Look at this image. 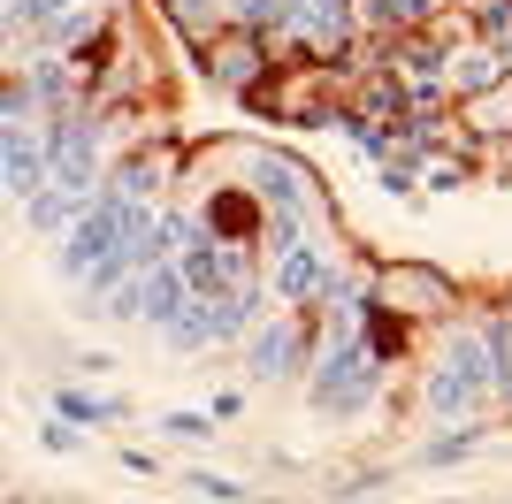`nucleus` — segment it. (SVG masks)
<instances>
[{"instance_id":"obj_1","label":"nucleus","mask_w":512,"mask_h":504,"mask_svg":"<svg viewBox=\"0 0 512 504\" xmlns=\"http://www.w3.org/2000/svg\"><path fill=\"white\" fill-rule=\"evenodd\" d=\"M321 359H314V382H306V398L321 413H367L375 398V344L360 329V306H352V283L329 291V321H321Z\"/></svg>"},{"instance_id":"obj_2","label":"nucleus","mask_w":512,"mask_h":504,"mask_svg":"<svg viewBox=\"0 0 512 504\" xmlns=\"http://www.w3.org/2000/svg\"><path fill=\"white\" fill-rule=\"evenodd\" d=\"M245 107L268 115V123H344L352 115V84H344L337 62H276L245 92Z\"/></svg>"},{"instance_id":"obj_3","label":"nucleus","mask_w":512,"mask_h":504,"mask_svg":"<svg viewBox=\"0 0 512 504\" xmlns=\"http://www.w3.org/2000/svg\"><path fill=\"white\" fill-rule=\"evenodd\" d=\"M490 390H505V367H497L490 321H482V329H459V336L444 344V359L428 367L421 405H428L436 420H467L474 405H490Z\"/></svg>"},{"instance_id":"obj_4","label":"nucleus","mask_w":512,"mask_h":504,"mask_svg":"<svg viewBox=\"0 0 512 504\" xmlns=\"http://www.w3.org/2000/svg\"><path fill=\"white\" fill-rule=\"evenodd\" d=\"M276 31L299 46V62H344L360 31V0H291Z\"/></svg>"},{"instance_id":"obj_5","label":"nucleus","mask_w":512,"mask_h":504,"mask_svg":"<svg viewBox=\"0 0 512 504\" xmlns=\"http://www.w3.org/2000/svg\"><path fill=\"white\" fill-rule=\"evenodd\" d=\"M375 306H390L398 321H428L459 306V283L444 268H421V260H390V268H375Z\"/></svg>"},{"instance_id":"obj_6","label":"nucleus","mask_w":512,"mask_h":504,"mask_svg":"<svg viewBox=\"0 0 512 504\" xmlns=\"http://www.w3.org/2000/svg\"><path fill=\"white\" fill-rule=\"evenodd\" d=\"M199 69H207V84H222V92L245 100V92H253L276 62H268L260 31H237V23H230V31H214V39H207V62H199Z\"/></svg>"},{"instance_id":"obj_7","label":"nucleus","mask_w":512,"mask_h":504,"mask_svg":"<svg viewBox=\"0 0 512 504\" xmlns=\"http://www.w3.org/2000/svg\"><path fill=\"white\" fill-rule=\"evenodd\" d=\"M245 176H253V199L268 214H306V199H314V176L291 153H245Z\"/></svg>"},{"instance_id":"obj_8","label":"nucleus","mask_w":512,"mask_h":504,"mask_svg":"<svg viewBox=\"0 0 512 504\" xmlns=\"http://www.w3.org/2000/svg\"><path fill=\"white\" fill-rule=\"evenodd\" d=\"M0 161H8V191L16 199H39L54 184V146L31 123H0Z\"/></svg>"},{"instance_id":"obj_9","label":"nucleus","mask_w":512,"mask_h":504,"mask_svg":"<svg viewBox=\"0 0 512 504\" xmlns=\"http://www.w3.org/2000/svg\"><path fill=\"white\" fill-rule=\"evenodd\" d=\"M169 176H176V138H146V146H130L123 161H115L107 191H115V199H130V207H146Z\"/></svg>"},{"instance_id":"obj_10","label":"nucleus","mask_w":512,"mask_h":504,"mask_svg":"<svg viewBox=\"0 0 512 504\" xmlns=\"http://www.w3.org/2000/svg\"><path fill=\"white\" fill-rule=\"evenodd\" d=\"M299 352H314V321L306 314H291V321H268V329L253 336V375L260 382H276V375H291V367H299Z\"/></svg>"},{"instance_id":"obj_11","label":"nucleus","mask_w":512,"mask_h":504,"mask_svg":"<svg viewBox=\"0 0 512 504\" xmlns=\"http://www.w3.org/2000/svg\"><path fill=\"white\" fill-rule=\"evenodd\" d=\"M276 291L291 298V306H314V298H329V291H337V275H329V252L299 237V245L283 252V268H276Z\"/></svg>"},{"instance_id":"obj_12","label":"nucleus","mask_w":512,"mask_h":504,"mask_svg":"<svg viewBox=\"0 0 512 504\" xmlns=\"http://www.w3.org/2000/svg\"><path fill=\"white\" fill-rule=\"evenodd\" d=\"M505 77H512V54L490 46V39H474V46L451 54V92H459V100H482V92H497Z\"/></svg>"},{"instance_id":"obj_13","label":"nucleus","mask_w":512,"mask_h":504,"mask_svg":"<svg viewBox=\"0 0 512 504\" xmlns=\"http://www.w3.org/2000/svg\"><path fill=\"white\" fill-rule=\"evenodd\" d=\"M436 8L444 0H360V23L383 39H406V31H436Z\"/></svg>"},{"instance_id":"obj_14","label":"nucleus","mask_w":512,"mask_h":504,"mask_svg":"<svg viewBox=\"0 0 512 504\" xmlns=\"http://www.w3.org/2000/svg\"><path fill=\"white\" fill-rule=\"evenodd\" d=\"M467 123L482 130V138H490V130H497V138H512V77L497 84V92H482V100H467Z\"/></svg>"},{"instance_id":"obj_15","label":"nucleus","mask_w":512,"mask_h":504,"mask_svg":"<svg viewBox=\"0 0 512 504\" xmlns=\"http://www.w3.org/2000/svg\"><path fill=\"white\" fill-rule=\"evenodd\" d=\"M54 405H62V420H115L123 413V398H92V390H62Z\"/></svg>"},{"instance_id":"obj_16","label":"nucleus","mask_w":512,"mask_h":504,"mask_svg":"<svg viewBox=\"0 0 512 504\" xmlns=\"http://www.w3.org/2000/svg\"><path fill=\"white\" fill-rule=\"evenodd\" d=\"M161 436L169 443H199V436H214V420L207 413H161Z\"/></svg>"},{"instance_id":"obj_17","label":"nucleus","mask_w":512,"mask_h":504,"mask_svg":"<svg viewBox=\"0 0 512 504\" xmlns=\"http://www.w3.org/2000/svg\"><path fill=\"white\" fill-rule=\"evenodd\" d=\"M474 443H482V428H459V436H436V443H428V466H451V459H467Z\"/></svg>"},{"instance_id":"obj_18","label":"nucleus","mask_w":512,"mask_h":504,"mask_svg":"<svg viewBox=\"0 0 512 504\" xmlns=\"http://www.w3.org/2000/svg\"><path fill=\"white\" fill-rule=\"evenodd\" d=\"M184 489H199V497H214V504H245V489L222 482V474H184Z\"/></svg>"},{"instance_id":"obj_19","label":"nucleus","mask_w":512,"mask_h":504,"mask_svg":"<svg viewBox=\"0 0 512 504\" xmlns=\"http://www.w3.org/2000/svg\"><path fill=\"white\" fill-rule=\"evenodd\" d=\"M39 443H46V451H77V443H85V436H77V428H62V420H54V428H46Z\"/></svg>"}]
</instances>
